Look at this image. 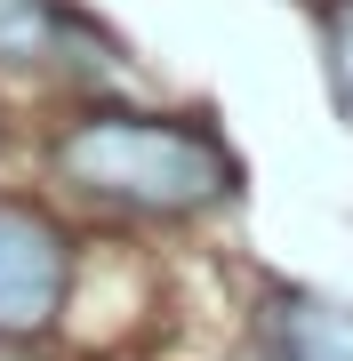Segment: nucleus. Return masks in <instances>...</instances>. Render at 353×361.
<instances>
[{
  "label": "nucleus",
  "instance_id": "1",
  "mask_svg": "<svg viewBox=\"0 0 353 361\" xmlns=\"http://www.w3.org/2000/svg\"><path fill=\"white\" fill-rule=\"evenodd\" d=\"M56 177L89 201H120L144 217H193V209L233 201L241 161L209 129L169 113H89L56 137Z\"/></svg>",
  "mask_w": 353,
  "mask_h": 361
},
{
  "label": "nucleus",
  "instance_id": "2",
  "mask_svg": "<svg viewBox=\"0 0 353 361\" xmlns=\"http://www.w3.org/2000/svg\"><path fill=\"white\" fill-rule=\"evenodd\" d=\"M65 225L49 217V209L32 201H0V337L8 345H25L56 322V305H65Z\"/></svg>",
  "mask_w": 353,
  "mask_h": 361
},
{
  "label": "nucleus",
  "instance_id": "3",
  "mask_svg": "<svg viewBox=\"0 0 353 361\" xmlns=\"http://www.w3.org/2000/svg\"><path fill=\"white\" fill-rule=\"evenodd\" d=\"M273 361H353V305H321V297L281 305L273 313Z\"/></svg>",
  "mask_w": 353,
  "mask_h": 361
},
{
  "label": "nucleus",
  "instance_id": "4",
  "mask_svg": "<svg viewBox=\"0 0 353 361\" xmlns=\"http://www.w3.org/2000/svg\"><path fill=\"white\" fill-rule=\"evenodd\" d=\"M65 49V8L56 0H0V65L25 73V65H56Z\"/></svg>",
  "mask_w": 353,
  "mask_h": 361
},
{
  "label": "nucleus",
  "instance_id": "5",
  "mask_svg": "<svg viewBox=\"0 0 353 361\" xmlns=\"http://www.w3.org/2000/svg\"><path fill=\"white\" fill-rule=\"evenodd\" d=\"M329 89H337V113L353 121V0H329Z\"/></svg>",
  "mask_w": 353,
  "mask_h": 361
}]
</instances>
